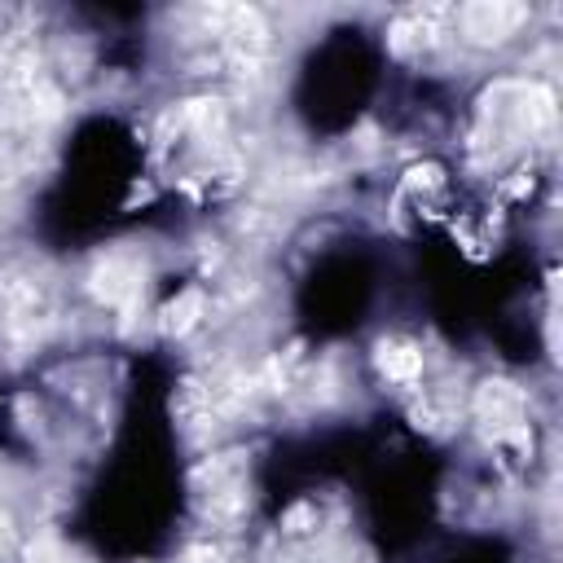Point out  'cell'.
<instances>
[{
  "label": "cell",
  "mask_w": 563,
  "mask_h": 563,
  "mask_svg": "<svg viewBox=\"0 0 563 563\" xmlns=\"http://www.w3.org/2000/svg\"><path fill=\"white\" fill-rule=\"evenodd\" d=\"M9 541H13V528H9V519H0V559H4V550H9Z\"/></svg>",
  "instance_id": "cell-7"
},
{
  "label": "cell",
  "mask_w": 563,
  "mask_h": 563,
  "mask_svg": "<svg viewBox=\"0 0 563 563\" xmlns=\"http://www.w3.org/2000/svg\"><path fill=\"white\" fill-rule=\"evenodd\" d=\"M519 22H523V9L506 4V0H475V4L457 9V26L475 44H501L506 35H515Z\"/></svg>",
  "instance_id": "cell-3"
},
{
  "label": "cell",
  "mask_w": 563,
  "mask_h": 563,
  "mask_svg": "<svg viewBox=\"0 0 563 563\" xmlns=\"http://www.w3.org/2000/svg\"><path fill=\"white\" fill-rule=\"evenodd\" d=\"M88 286L101 303L110 308H128L141 290H145V264L132 255V251H106L92 273H88Z\"/></svg>",
  "instance_id": "cell-1"
},
{
  "label": "cell",
  "mask_w": 563,
  "mask_h": 563,
  "mask_svg": "<svg viewBox=\"0 0 563 563\" xmlns=\"http://www.w3.org/2000/svg\"><path fill=\"white\" fill-rule=\"evenodd\" d=\"M198 317H202V295H198V290H185L180 299H172V303L163 308V330H167V334H185Z\"/></svg>",
  "instance_id": "cell-5"
},
{
  "label": "cell",
  "mask_w": 563,
  "mask_h": 563,
  "mask_svg": "<svg viewBox=\"0 0 563 563\" xmlns=\"http://www.w3.org/2000/svg\"><path fill=\"white\" fill-rule=\"evenodd\" d=\"M374 365H378V374L391 378V383H413V378L422 374V352H418L413 343H405V339H383V343L374 347Z\"/></svg>",
  "instance_id": "cell-4"
},
{
  "label": "cell",
  "mask_w": 563,
  "mask_h": 563,
  "mask_svg": "<svg viewBox=\"0 0 563 563\" xmlns=\"http://www.w3.org/2000/svg\"><path fill=\"white\" fill-rule=\"evenodd\" d=\"M26 563H66V550L53 541V537H35L26 545Z\"/></svg>",
  "instance_id": "cell-6"
},
{
  "label": "cell",
  "mask_w": 563,
  "mask_h": 563,
  "mask_svg": "<svg viewBox=\"0 0 563 563\" xmlns=\"http://www.w3.org/2000/svg\"><path fill=\"white\" fill-rule=\"evenodd\" d=\"M523 413H528V400H523V391L515 383H506V378L479 383V391H475V418L484 427H493V440H501L515 427H523Z\"/></svg>",
  "instance_id": "cell-2"
}]
</instances>
